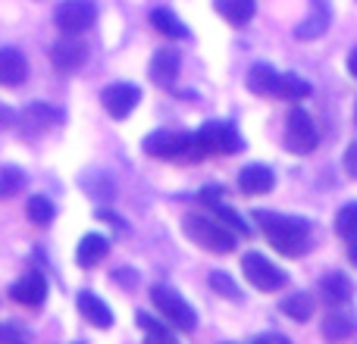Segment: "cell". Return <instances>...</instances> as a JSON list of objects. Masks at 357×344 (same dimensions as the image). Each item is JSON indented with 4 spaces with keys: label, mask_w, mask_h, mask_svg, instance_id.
I'll list each match as a JSON object with an SVG mask.
<instances>
[{
    "label": "cell",
    "mask_w": 357,
    "mask_h": 344,
    "mask_svg": "<svg viewBox=\"0 0 357 344\" xmlns=\"http://www.w3.org/2000/svg\"><path fill=\"white\" fill-rule=\"evenodd\" d=\"M335 235L339 238H345L348 244H354L357 241V201L354 203H345V207L335 213Z\"/></svg>",
    "instance_id": "obj_25"
},
{
    "label": "cell",
    "mask_w": 357,
    "mask_h": 344,
    "mask_svg": "<svg viewBox=\"0 0 357 344\" xmlns=\"http://www.w3.org/2000/svg\"><path fill=\"white\" fill-rule=\"evenodd\" d=\"M151 25H154L160 35L173 38V41H182V38H188V29H185L182 19H178L173 10H154V13H151Z\"/></svg>",
    "instance_id": "obj_22"
},
{
    "label": "cell",
    "mask_w": 357,
    "mask_h": 344,
    "mask_svg": "<svg viewBox=\"0 0 357 344\" xmlns=\"http://www.w3.org/2000/svg\"><path fill=\"white\" fill-rule=\"evenodd\" d=\"M279 75L273 66H266V63H257V66H251V72H248V91L260 94V97H276L279 91Z\"/></svg>",
    "instance_id": "obj_19"
},
{
    "label": "cell",
    "mask_w": 357,
    "mask_h": 344,
    "mask_svg": "<svg viewBox=\"0 0 357 344\" xmlns=\"http://www.w3.org/2000/svg\"><path fill=\"white\" fill-rule=\"evenodd\" d=\"M197 197H201V203H207V207H216V203H222L220 197H226V191H222L220 185H210V188H204Z\"/></svg>",
    "instance_id": "obj_33"
},
{
    "label": "cell",
    "mask_w": 357,
    "mask_h": 344,
    "mask_svg": "<svg viewBox=\"0 0 357 344\" xmlns=\"http://www.w3.org/2000/svg\"><path fill=\"white\" fill-rule=\"evenodd\" d=\"M138 100H142V91L135 85H129V81H113V85H107L100 91V104L113 119H126L138 107Z\"/></svg>",
    "instance_id": "obj_9"
},
{
    "label": "cell",
    "mask_w": 357,
    "mask_h": 344,
    "mask_svg": "<svg viewBox=\"0 0 357 344\" xmlns=\"http://www.w3.org/2000/svg\"><path fill=\"white\" fill-rule=\"evenodd\" d=\"M29 79V63H25L22 50L16 47H0V85L19 88Z\"/></svg>",
    "instance_id": "obj_13"
},
{
    "label": "cell",
    "mask_w": 357,
    "mask_h": 344,
    "mask_svg": "<svg viewBox=\"0 0 357 344\" xmlns=\"http://www.w3.org/2000/svg\"><path fill=\"white\" fill-rule=\"evenodd\" d=\"M54 22H56V29L69 38L85 35V31L98 22V6H94L91 0H66V3L56 6Z\"/></svg>",
    "instance_id": "obj_5"
},
{
    "label": "cell",
    "mask_w": 357,
    "mask_h": 344,
    "mask_svg": "<svg viewBox=\"0 0 357 344\" xmlns=\"http://www.w3.org/2000/svg\"><path fill=\"white\" fill-rule=\"evenodd\" d=\"M210 288L220 291V295H226L229 301H241V288L235 285V279L229 276V272H222V269L210 272Z\"/></svg>",
    "instance_id": "obj_29"
},
{
    "label": "cell",
    "mask_w": 357,
    "mask_h": 344,
    "mask_svg": "<svg viewBox=\"0 0 357 344\" xmlns=\"http://www.w3.org/2000/svg\"><path fill=\"white\" fill-rule=\"evenodd\" d=\"M25 213H29V222H35L38 228H44V226H50V222H54L56 207H54V201H50V197L35 194V197H29V203H25Z\"/></svg>",
    "instance_id": "obj_23"
},
{
    "label": "cell",
    "mask_w": 357,
    "mask_h": 344,
    "mask_svg": "<svg viewBox=\"0 0 357 344\" xmlns=\"http://www.w3.org/2000/svg\"><path fill=\"white\" fill-rule=\"evenodd\" d=\"M254 344H291L285 335H276V332H266V335H257Z\"/></svg>",
    "instance_id": "obj_36"
},
{
    "label": "cell",
    "mask_w": 357,
    "mask_h": 344,
    "mask_svg": "<svg viewBox=\"0 0 357 344\" xmlns=\"http://www.w3.org/2000/svg\"><path fill=\"white\" fill-rule=\"evenodd\" d=\"M195 135L207 157L210 154H238V150L245 148L241 135L235 132V125H229V123H207L201 132H195Z\"/></svg>",
    "instance_id": "obj_8"
},
{
    "label": "cell",
    "mask_w": 357,
    "mask_h": 344,
    "mask_svg": "<svg viewBox=\"0 0 357 344\" xmlns=\"http://www.w3.org/2000/svg\"><path fill=\"white\" fill-rule=\"evenodd\" d=\"M56 119H60V113L50 110L47 104H31L29 110L22 113V125H25L29 135H41V132H47Z\"/></svg>",
    "instance_id": "obj_21"
},
{
    "label": "cell",
    "mask_w": 357,
    "mask_h": 344,
    "mask_svg": "<svg viewBox=\"0 0 357 344\" xmlns=\"http://www.w3.org/2000/svg\"><path fill=\"white\" fill-rule=\"evenodd\" d=\"M213 6L235 29H241V25H248L254 19V0H213Z\"/></svg>",
    "instance_id": "obj_20"
},
{
    "label": "cell",
    "mask_w": 357,
    "mask_h": 344,
    "mask_svg": "<svg viewBox=\"0 0 357 344\" xmlns=\"http://www.w3.org/2000/svg\"><path fill=\"white\" fill-rule=\"evenodd\" d=\"M107 251H110V241H107L104 235L91 232L79 241V247H75V263H79L82 269H94V266L107 257Z\"/></svg>",
    "instance_id": "obj_15"
},
{
    "label": "cell",
    "mask_w": 357,
    "mask_h": 344,
    "mask_svg": "<svg viewBox=\"0 0 357 344\" xmlns=\"http://www.w3.org/2000/svg\"><path fill=\"white\" fill-rule=\"evenodd\" d=\"M79 313L98 329H110L113 326V310L107 307L98 295H91V291H82L79 295Z\"/></svg>",
    "instance_id": "obj_18"
},
{
    "label": "cell",
    "mask_w": 357,
    "mask_h": 344,
    "mask_svg": "<svg viewBox=\"0 0 357 344\" xmlns=\"http://www.w3.org/2000/svg\"><path fill=\"white\" fill-rule=\"evenodd\" d=\"M135 322H138V329H142V332H148V335H163V332H169V329L163 326L160 320L148 316L144 310H138V313H135Z\"/></svg>",
    "instance_id": "obj_31"
},
{
    "label": "cell",
    "mask_w": 357,
    "mask_h": 344,
    "mask_svg": "<svg viewBox=\"0 0 357 344\" xmlns=\"http://www.w3.org/2000/svg\"><path fill=\"white\" fill-rule=\"evenodd\" d=\"M241 272H245V279L254 285V288L266 291V295L285 288V282H289V276H285L276 263H270V260H266L264 253H257V251H251V253H245V257H241Z\"/></svg>",
    "instance_id": "obj_4"
},
{
    "label": "cell",
    "mask_w": 357,
    "mask_h": 344,
    "mask_svg": "<svg viewBox=\"0 0 357 344\" xmlns=\"http://www.w3.org/2000/svg\"><path fill=\"white\" fill-rule=\"evenodd\" d=\"M285 148L291 154L304 157V154H314L317 150V129H314V119H310L307 110L295 107L285 119Z\"/></svg>",
    "instance_id": "obj_6"
},
{
    "label": "cell",
    "mask_w": 357,
    "mask_h": 344,
    "mask_svg": "<svg viewBox=\"0 0 357 344\" xmlns=\"http://www.w3.org/2000/svg\"><path fill=\"white\" fill-rule=\"evenodd\" d=\"M342 163H345V172H348V175L357 178V141L345 150V160H342Z\"/></svg>",
    "instance_id": "obj_34"
},
{
    "label": "cell",
    "mask_w": 357,
    "mask_h": 344,
    "mask_svg": "<svg viewBox=\"0 0 357 344\" xmlns=\"http://www.w3.org/2000/svg\"><path fill=\"white\" fill-rule=\"evenodd\" d=\"M254 219L260 222L264 235L270 238V244L276 247L285 257H301L307 251V232L310 222L301 216H282V213H270V210H257Z\"/></svg>",
    "instance_id": "obj_1"
},
{
    "label": "cell",
    "mask_w": 357,
    "mask_h": 344,
    "mask_svg": "<svg viewBox=\"0 0 357 344\" xmlns=\"http://www.w3.org/2000/svg\"><path fill=\"white\" fill-rule=\"evenodd\" d=\"M0 344H29V338L22 335V329L13 322H0Z\"/></svg>",
    "instance_id": "obj_32"
},
{
    "label": "cell",
    "mask_w": 357,
    "mask_h": 344,
    "mask_svg": "<svg viewBox=\"0 0 357 344\" xmlns=\"http://www.w3.org/2000/svg\"><path fill=\"white\" fill-rule=\"evenodd\" d=\"M182 232L188 241H195L197 247H204V251L210 253H229L235 251V232L232 228H226L222 222L216 219H207V216H185L182 219Z\"/></svg>",
    "instance_id": "obj_2"
},
{
    "label": "cell",
    "mask_w": 357,
    "mask_h": 344,
    "mask_svg": "<svg viewBox=\"0 0 357 344\" xmlns=\"http://www.w3.org/2000/svg\"><path fill=\"white\" fill-rule=\"evenodd\" d=\"M213 213H216V219H220L226 228H232V232H238V235H251V226H248V222L241 219V216L235 213L232 207H226V203H216Z\"/></svg>",
    "instance_id": "obj_30"
},
{
    "label": "cell",
    "mask_w": 357,
    "mask_h": 344,
    "mask_svg": "<svg viewBox=\"0 0 357 344\" xmlns=\"http://www.w3.org/2000/svg\"><path fill=\"white\" fill-rule=\"evenodd\" d=\"M85 60H88V50H85V44H79V41H56L54 47H50V63H54V69H60L63 75H73V72H79L82 66H85Z\"/></svg>",
    "instance_id": "obj_12"
},
{
    "label": "cell",
    "mask_w": 357,
    "mask_h": 344,
    "mask_svg": "<svg viewBox=\"0 0 357 344\" xmlns=\"http://www.w3.org/2000/svg\"><path fill=\"white\" fill-rule=\"evenodd\" d=\"M273 185H276V175H273L270 166H260V163H251L238 172V188L251 197H260V194H270Z\"/></svg>",
    "instance_id": "obj_14"
},
{
    "label": "cell",
    "mask_w": 357,
    "mask_h": 344,
    "mask_svg": "<svg viewBox=\"0 0 357 344\" xmlns=\"http://www.w3.org/2000/svg\"><path fill=\"white\" fill-rule=\"evenodd\" d=\"M188 150H191V135L188 132H154V135L144 138V154L157 157V160H188Z\"/></svg>",
    "instance_id": "obj_7"
},
{
    "label": "cell",
    "mask_w": 357,
    "mask_h": 344,
    "mask_svg": "<svg viewBox=\"0 0 357 344\" xmlns=\"http://www.w3.org/2000/svg\"><path fill=\"white\" fill-rule=\"evenodd\" d=\"M151 301H154V307L160 310L163 320L173 322V326L182 329V332H191V329L197 326V313L191 310V304L185 301L178 291L169 288V285H154V288H151Z\"/></svg>",
    "instance_id": "obj_3"
},
{
    "label": "cell",
    "mask_w": 357,
    "mask_h": 344,
    "mask_svg": "<svg viewBox=\"0 0 357 344\" xmlns=\"http://www.w3.org/2000/svg\"><path fill=\"white\" fill-rule=\"evenodd\" d=\"M348 72L357 79V50H351V56H348Z\"/></svg>",
    "instance_id": "obj_38"
},
{
    "label": "cell",
    "mask_w": 357,
    "mask_h": 344,
    "mask_svg": "<svg viewBox=\"0 0 357 344\" xmlns=\"http://www.w3.org/2000/svg\"><path fill=\"white\" fill-rule=\"evenodd\" d=\"M178 66H182V54L176 47H160L151 56V81L157 88H173V81L178 79Z\"/></svg>",
    "instance_id": "obj_10"
},
{
    "label": "cell",
    "mask_w": 357,
    "mask_h": 344,
    "mask_svg": "<svg viewBox=\"0 0 357 344\" xmlns=\"http://www.w3.org/2000/svg\"><path fill=\"white\" fill-rule=\"evenodd\" d=\"M144 344H178V341H176L169 332H163V335H148V338H144Z\"/></svg>",
    "instance_id": "obj_37"
},
{
    "label": "cell",
    "mask_w": 357,
    "mask_h": 344,
    "mask_svg": "<svg viewBox=\"0 0 357 344\" xmlns=\"http://www.w3.org/2000/svg\"><path fill=\"white\" fill-rule=\"evenodd\" d=\"M320 291H323V301L326 304H333V307H345L354 295V285L345 272H329V276L320 282Z\"/></svg>",
    "instance_id": "obj_17"
},
{
    "label": "cell",
    "mask_w": 357,
    "mask_h": 344,
    "mask_svg": "<svg viewBox=\"0 0 357 344\" xmlns=\"http://www.w3.org/2000/svg\"><path fill=\"white\" fill-rule=\"evenodd\" d=\"M307 94H310V85L304 79H298V75H291V72L279 75L276 97H282V100H301V97H307Z\"/></svg>",
    "instance_id": "obj_27"
},
{
    "label": "cell",
    "mask_w": 357,
    "mask_h": 344,
    "mask_svg": "<svg viewBox=\"0 0 357 344\" xmlns=\"http://www.w3.org/2000/svg\"><path fill=\"white\" fill-rule=\"evenodd\" d=\"M351 329H354V320H351V313H345V310H335V313H329L326 322H323V335H326L329 341L348 338V335H351Z\"/></svg>",
    "instance_id": "obj_26"
},
{
    "label": "cell",
    "mask_w": 357,
    "mask_h": 344,
    "mask_svg": "<svg viewBox=\"0 0 357 344\" xmlns=\"http://www.w3.org/2000/svg\"><path fill=\"white\" fill-rule=\"evenodd\" d=\"M113 282L126 285V288H135V272H132V269H116V272H113Z\"/></svg>",
    "instance_id": "obj_35"
},
{
    "label": "cell",
    "mask_w": 357,
    "mask_h": 344,
    "mask_svg": "<svg viewBox=\"0 0 357 344\" xmlns=\"http://www.w3.org/2000/svg\"><path fill=\"white\" fill-rule=\"evenodd\" d=\"M10 297L16 304H22V307H38V304H44V297H47V279H44V272H35V269L25 272L10 288Z\"/></svg>",
    "instance_id": "obj_11"
},
{
    "label": "cell",
    "mask_w": 357,
    "mask_h": 344,
    "mask_svg": "<svg viewBox=\"0 0 357 344\" xmlns=\"http://www.w3.org/2000/svg\"><path fill=\"white\" fill-rule=\"evenodd\" d=\"M314 3H317V10L310 13V16L295 29V38H301V41H314V38L326 35L329 22H333V10H329V0H314Z\"/></svg>",
    "instance_id": "obj_16"
},
{
    "label": "cell",
    "mask_w": 357,
    "mask_h": 344,
    "mask_svg": "<svg viewBox=\"0 0 357 344\" xmlns=\"http://www.w3.org/2000/svg\"><path fill=\"white\" fill-rule=\"evenodd\" d=\"M354 123H357V107H354Z\"/></svg>",
    "instance_id": "obj_40"
},
{
    "label": "cell",
    "mask_w": 357,
    "mask_h": 344,
    "mask_svg": "<svg viewBox=\"0 0 357 344\" xmlns=\"http://www.w3.org/2000/svg\"><path fill=\"white\" fill-rule=\"evenodd\" d=\"M279 310H282L285 316H291L295 322H307L310 316H314V297L310 295H291V297H285L282 304H279Z\"/></svg>",
    "instance_id": "obj_24"
},
{
    "label": "cell",
    "mask_w": 357,
    "mask_h": 344,
    "mask_svg": "<svg viewBox=\"0 0 357 344\" xmlns=\"http://www.w3.org/2000/svg\"><path fill=\"white\" fill-rule=\"evenodd\" d=\"M348 260H351V263L357 266V241H354V244H351V247H348Z\"/></svg>",
    "instance_id": "obj_39"
},
{
    "label": "cell",
    "mask_w": 357,
    "mask_h": 344,
    "mask_svg": "<svg viewBox=\"0 0 357 344\" xmlns=\"http://www.w3.org/2000/svg\"><path fill=\"white\" fill-rule=\"evenodd\" d=\"M22 185H25V172L22 169H16V166L0 169V201L19 194V191H22Z\"/></svg>",
    "instance_id": "obj_28"
}]
</instances>
